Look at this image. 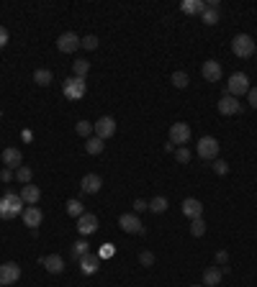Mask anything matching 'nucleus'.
<instances>
[{"label":"nucleus","instance_id":"f257e3e1","mask_svg":"<svg viewBox=\"0 0 257 287\" xmlns=\"http://www.w3.org/2000/svg\"><path fill=\"white\" fill-rule=\"evenodd\" d=\"M26 208H24V200H21V195L13 192V190H5V195L0 198V218L3 221H13L16 215H21Z\"/></svg>","mask_w":257,"mask_h":287},{"label":"nucleus","instance_id":"f03ea898","mask_svg":"<svg viewBox=\"0 0 257 287\" xmlns=\"http://www.w3.org/2000/svg\"><path fill=\"white\" fill-rule=\"evenodd\" d=\"M255 47H257V44L252 41V36H247V33H237V36L231 39V52H234V56H239V59L252 56Z\"/></svg>","mask_w":257,"mask_h":287},{"label":"nucleus","instance_id":"7ed1b4c3","mask_svg":"<svg viewBox=\"0 0 257 287\" xmlns=\"http://www.w3.org/2000/svg\"><path fill=\"white\" fill-rule=\"evenodd\" d=\"M247 93H250V77L244 72H234L227 82V95L239 98V95H247Z\"/></svg>","mask_w":257,"mask_h":287},{"label":"nucleus","instance_id":"20e7f679","mask_svg":"<svg viewBox=\"0 0 257 287\" xmlns=\"http://www.w3.org/2000/svg\"><path fill=\"white\" fill-rule=\"evenodd\" d=\"M198 157L206 159V162L219 159V141L214 139V136H203V139L198 141Z\"/></svg>","mask_w":257,"mask_h":287},{"label":"nucleus","instance_id":"39448f33","mask_svg":"<svg viewBox=\"0 0 257 287\" xmlns=\"http://www.w3.org/2000/svg\"><path fill=\"white\" fill-rule=\"evenodd\" d=\"M85 87H87V85H85V79L72 75V77H67V79H64V87H62V90H64V95L70 98V100H80V98L85 95Z\"/></svg>","mask_w":257,"mask_h":287},{"label":"nucleus","instance_id":"423d86ee","mask_svg":"<svg viewBox=\"0 0 257 287\" xmlns=\"http://www.w3.org/2000/svg\"><path fill=\"white\" fill-rule=\"evenodd\" d=\"M21 280V267L16 261H5V264H0V287H5V285H16Z\"/></svg>","mask_w":257,"mask_h":287},{"label":"nucleus","instance_id":"0eeeda50","mask_svg":"<svg viewBox=\"0 0 257 287\" xmlns=\"http://www.w3.org/2000/svg\"><path fill=\"white\" fill-rule=\"evenodd\" d=\"M80 36H77L75 31H64L62 36L57 39V49L62 52V54H72L75 49H80Z\"/></svg>","mask_w":257,"mask_h":287},{"label":"nucleus","instance_id":"6e6552de","mask_svg":"<svg viewBox=\"0 0 257 287\" xmlns=\"http://www.w3.org/2000/svg\"><path fill=\"white\" fill-rule=\"evenodd\" d=\"M118 226L124 228L126 234H147V228H144V223L139 221V215H134V213H124V215H121Z\"/></svg>","mask_w":257,"mask_h":287},{"label":"nucleus","instance_id":"1a4fd4ad","mask_svg":"<svg viewBox=\"0 0 257 287\" xmlns=\"http://www.w3.org/2000/svg\"><path fill=\"white\" fill-rule=\"evenodd\" d=\"M93 129H95V136L98 139H111V136L116 133V121L111 118V116H103V118H98L95 123H93Z\"/></svg>","mask_w":257,"mask_h":287},{"label":"nucleus","instance_id":"9d476101","mask_svg":"<svg viewBox=\"0 0 257 287\" xmlns=\"http://www.w3.org/2000/svg\"><path fill=\"white\" fill-rule=\"evenodd\" d=\"M188 141H191V126L172 123L170 126V144H188Z\"/></svg>","mask_w":257,"mask_h":287},{"label":"nucleus","instance_id":"9b49d317","mask_svg":"<svg viewBox=\"0 0 257 287\" xmlns=\"http://www.w3.org/2000/svg\"><path fill=\"white\" fill-rule=\"evenodd\" d=\"M77 231H80L83 236H90L98 231V218L93 213H83L80 218H77Z\"/></svg>","mask_w":257,"mask_h":287},{"label":"nucleus","instance_id":"f8f14e48","mask_svg":"<svg viewBox=\"0 0 257 287\" xmlns=\"http://www.w3.org/2000/svg\"><path fill=\"white\" fill-rule=\"evenodd\" d=\"M200 75H203L206 82H219L221 75H224V70H221V64L216 59H208V62H203V70H200Z\"/></svg>","mask_w":257,"mask_h":287},{"label":"nucleus","instance_id":"ddd939ff","mask_svg":"<svg viewBox=\"0 0 257 287\" xmlns=\"http://www.w3.org/2000/svg\"><path fill=\"white\" fill-rule=\"evenodd\" d=\"M3 164H5L8 169H18V167H24V157H21V149H16V146L3 149Z\"/></svg>","mask_w":257,"mask_h":287},{"label":"nucleus","instance_id":"4468645a","mask_svg":"<svg viewBox=\"0 0 257 287\" xmlns=\"http://www.w3.org/2000/svg\"><path fill=\"white\" fill-rule=\"evenodd\" d=\"M21 218H24V223L29 228H39L41 221H44V213H41V208H36V205H26V210L21 213Z\"/></svg>","mask_w":257,"mask_h":287},{"label":"nucleus","instance_id":"2eb2a0df","mask_svg":"<svg viewBox=\"0 0 257 287\" xmlns=\"http://www.w3.org/2000/svg\"><path fill=\"white\" fill-rule=\"evenodd\" d=\"M219 113H221V116H234V113H239L242 110V103L237 100V98H231V95H224V98H221L219 100Z\"/></svg>","mask_w":257,"mask_h":287},{"label":"nucleus","instance_id":"dca6fc26","mask_svg":"<svg viewBox=\"0 0 257 287\" xmlns=\"http://www.w3.org/2000/svg\"><path fill=\"white\" fill-rule=\"evenodd\" d=\"M100 187H103V180H100V175H93V172L80 180V190L87 192V195H95Z\"/></svg>","mask_w":257,"mask_h":287},{"label":"nucleus","instance_id":"f3484780","mask_svg":"<svg viewBox=\"0 0 257 287\" xmlns=\"http://www.w3.org/2000/svg\"><path fill=\"white\" fill-rule=\"evenodd\" d=\"M183 213L191 218V221H196V218L203 215V203L196 200V198H185L183 200Z\"/></svg>","mask_w":257,"mask_h":287},{"label":"nucleus","instance_id":"a211bd4d","mask_svg":"<svg viewBox=\"0 0 257 287\" xmlns=\"http://www.w3.org/2000/svg\"><path fill=\"white\" fill-rule=\"evenodd\" d=\"M41 264H44V269H47L49 274H62V272H64V259H62L59 254H49V257H44V259H41Z\"/></svg>","mask_w":257,"mask_h":287},{"label":"nucleus","instance_id":"6ab92c4d","mask_svg":"<svg viewBox=\"0 0 257 287\" xmlns=\"http://www.w3.org/2000/svg\"><path fill=\"white\" fill-rule=\"evenodd\" d=\"M18 195H21V200H24L26 205H36V203L41 200V190H39L36 185H24Z\"/></svg>","mask_w":257,"mask_h":287},{"label":"nucleus","instance_id":"aec40b11","mask_svg":"<svg viewBox=\"0 0 257 287\" xmlns=\"http://www.w3.org/2000/svg\"><path fill=\"white\" fill-rule=\"evenodd\" d=\"M206 8L208 5L203 3V0H183V3H180V10H183V13H188V16H203Z\"/></svg>","mask_w":257,"mask_h":287},{"label":"nucleus","instance_id":"412c9836","mask_svg":"<svg viewBox=\"0 0 257 287\" xmlns=\"http://www.w3.org/2000/svg\"><path fill=\"white\" fill-rule=\"evenodd\" d=\"M77 264H80V272H83V274H95V272H98V267H100V257L87 254V257H83Z\"/></svg>","mask_w":257,"mask_h":287},{"label":"nucleus","instance_id":"4be33fe9","mask_svg":"<svg viewBox=\"0 0 257 287\" xmlns=\"http://www.w3.org/2000/svg\"><path fill=\"white\" fill-rule=\"evenodd\" d=\"M221 277H224V272H221V269L208 267V269L203 272V287H216V285L221 282Z\"/></svg>","mask_w":257,"mask_h":287},{"label":"nucleus","instance_id":"5701e85b","mask_svg":"<svg viewBox=\"0 0 257 287\" xmlns=\"http://www.w3.org/2000/svg\"><path fill=\"white\" fill-rule=\"evenodd\" d=\"M90 254V244H87V241H75L72 244V251H70V257L75 259V261H80L83 257H87Z\"/></svg>","mask_w":257,"mask_h":287},{"label":"nucleus","instance_id":"b1692460","mask_svg":"<svg viewBox=\"0 0 257 287\" xmlns=\"http://www.w3.org/2000/svg\"><path fill=\"white\" fill-rule=\"evenodd\" d=\"M103 146H106V141H103V139H98V136H90V139L85 141V152H87V154H93V157H98L100 152H103Z\"/></svg>","mask_w":257,"mask_h":287},{"label":"nucleus","instance_id":"393cba45","mask_svg":"<svg viewBox=\"0 0 257 287\" xmlns=\"http://www.w3.org/2000/svg\"><path fill=\"white\" fill-rule=\"evenodd\" d=\"M33 82H36L39 87H49L52 85V72L49 70H36L33 72Z\"/></svg>","mask_w":257,"mask_h":287},{"label":"nucleus","instance_id":"a878e982","mask_svg":"<svg viewBox=\"0 0 257 287\" xmlns=\"http://www.w3.org/2000/svg\"><path fill=\"white\" fill-rule=\"evenodd\" d=\"M75 131L77 133H80L83 136V139L87 141V139H90V136L95 133V129H93V123L90 121H77V126H75Z\"/></svg>","mask_w":257,"mask_h":287},{"label":"nucleus","instance_id":"bb28decb","mask_svg":"<svg viewBox=\"0 0 257 287\" xmlns=\"http://www.w3.org/2000/svg\"><path fill=\"white\" fill-rule=\"evenodd\" d=\"M31 177H33V172H31V167H18L16 169V180L21 182V185H31Z\"/></svg>","mask_w":257,"mask_h":287},{"label":"nucleus","instance_id":"cd10ccee","mask_svg":"<svg viewBox=\"0 0 257 287\" xmlns=\"http://www.w3.org/2000/svg\"><path fill=\"white\" fill-rule=\"evenodd\" d=\"M87 70H90V62H87V59H77V62L72 64V72H75V77H83V79H85Z\"/></svg>","mask_w":257,"mask_h":287},{"label":"nucleus","instance_id":"c85d7f7f","mask_svg":"<svg viewBox=\"0 0 257 287\" xmlns=\"http://www.w3.org/2000/svg\"><path fill=\"white\" fill-rule=\"evenodd\" d=\"M188 82H191V77H188L183 70H177V72H172V85L177 87V90H183V87H188Z\"/></svg>","mask_w":257,"mask_h":287},{"label":"nucleus","instance_id":"c756f323","mask_svg":"<svg viewBox=\"0 0 257 287\" xmlns=\"http://www.w3.org/2000/svg\"><path fill=\"white\" fill-rule=\"evenodd\" d=\"M200 21H203L206 26L219 24V10H216V8H206V10H203V16H200Z\"/></svg>","mask_w":257,"mask_h":287},{"label":"nucleus","instance_id":"7c9ffc66","mask_svg":"<svg viewBox=\"0 0 257 287\" xmlns=\"http://www.w3.org/2000/svg\"><path fill=\"white\" fill-rule=\"evenodd\" d=\"M149 210H152V213H165V210H167V200L162 198V195L152 198V200H149Z\"/></svg>","mask_w":257,"mask_h":287},{"label":"nucleus","instance_id":"2f4dec72","mask_svg":"<svg viewBox=\"0 0 257 287\" xmlns=\"http://www.w3.org/2000/svg\"><path fill=\"white\" fill-rule=\"evenodd\" d=\"M83 213H85V208H83V203H80V200H67V215L80 218Z\"/></svg>","mask_w":257,"mask_h":287},{"label":"nucleus","instance_id":"473e14b6","mask_svg":"<svg viewBox=\"0 0 257 287\" xmlns=\"http://www.w3.org/2000/svg\"><path fill=\"white\" fill-rule=\"evenodd\" d=\"M206 234V223H203V218H196V221H191V236H203Z\"/></svg>","mask_w":257,"mask_h":287},{"label":"nucleus","instance_id":"72a5a7b5","mask_svg":"<svg viewBox=\"0 0 257 287\" xmlns=\"http://www.w3.org/2000/svg\"><path fill=\"white\" fill-rule=\"evenodd\" d=\"M80 47H85L87 52H93V49H98V36H93V33H87V36L80 41Z\"/></svg>","mask_w":257,"mask_h":287},{"label":"nucleus","instance_id":"f704fd0d","mask_svg":"<svg viewBox=\"0 0 257 287\" xmlns=\"http://www.w3.org/2000/svg\"><path fill=\"white\" fill-rule=\"evenodd\" d=\"M175 159H177V162H180V164H188V162H191V149L180 146V149H177V152H175Z\"/></svg>","mask_w":257,"mask_h":287},{"label":"nucleus","instance_id":"c9c22d12","mask_svg":"<svg viewBox=\"0 0 257 287\" xmlns=\"http://www.w3.org/2000/svg\"><path fill=\"white\" fill-rule=\"evenodd\" d=\"M214 172H216V175H227V172H229V164L224 162V159H214Z\"/></svg>","mask_w":257,"mask_h":287},{"label":"nucleus","instance_id":"e433bc0d","mask_svg":"<svg viewBox=\"0 0 257 287\" xmlns=\"http://www.w3.org/2000/svg\"><path fill=\"white\" fill-rule=\"evenodd\" d=\"M139 261H142V267H152V264H154V254H152V251H142Z\"/></svg>","mask_w":257,"mask_h":287},{"label":"nucleus","instance_id":"4c0bfd02","mask_svg":"<svg viewBox=\"0 0 257 287\" xmlns=\"http://www.w3.org/2000/svg\"><path fill=\"white\" fill-rule=\"evenodd\" d=\"M134 210H137V213L149 210V203H147V200H142V198H137V200H134Z\"/></svg>","mask_w":257,"mask_h":287},{"label":"nucleus","instance_id":"58836bf2","mask_svg":"<svg viewBox=\"0 0 257 287\" xmlns=\"http://www.w3.org/2000/svg\"><path fill=\"white\" fill-rule=\"evenodd\" d=\"M8 39H10V33H8V28H5V26H0V49H3V47H5V44H8Z\"/></svg>","mask_w":257,"mask_h":287},{"label":"nucleus","instance_id":"ea45409f","mask_svg":"<svg viewBox=\"0 0 257 287\" xmlns=\"http://www.w3.org/2000/svg\"><path fill=\"white\" fill-rule=\"evenodd\" d=\"M114 251H116L114 244H103V249H100V257H103V259L106 257H114Z\"/></svg>","mask_w":257,"mask_h":287},{"label":"nucleus","instance_id":"a19ab883","mask_svg":"<svg viewBox=\"0 0 257 287\" xmlns=\"http://www.w3.org/2000/svg\"><path fill=\"white\" fill-rule=\"evenodd\" d=\"M216 261L221 264V267H227V261H229V254H227V251H219V254H216Z\"/></svg>","mask_w":257,"mask_h":287},{"label":"nucleus","instance_id":"79ce46f5","mask_svg":"<svg viewBox=\"0 0 257 287\" xmlns=\"http://www.w3.org/2000/svg\"><path fill=\"white\" fill-rule=\"evenodd\" d=\"M247 95H250V105H252V108H257V87H250V93H247Z\"/></svg>","mask_w":257,"mask_h":287},{"label":"nucleus","instance_id":"37998d69","mask_svg":"<svg viewBox=\"0 0 257 287\" xmlns=\"http://www.w3.org/2000/svg\"><path fill=\"white\" fill-rule=\"evenodd\" d=\"M0 180H3V182H10V180H13V172H10V169L5 167L3 172H0Z\"/></svg>","mask_w":257,"mask_h":287},{"label":"nucleus","instance_id":"c03bdc74","mask_svg":"<svg viewBox=\"0 0 257 287\" xmlns=\"http://www.w3.org/2000/svg\"><path fill=\"white\" fill-rule=\"evenodd\" d=\"M255 54H257V47H255Z\"/></svg>","mask_w":257,"mask_h":287}]
</instances>
